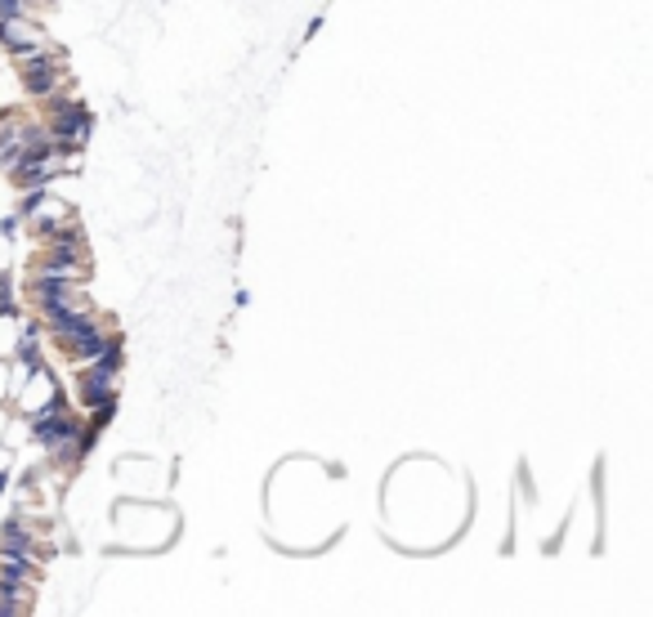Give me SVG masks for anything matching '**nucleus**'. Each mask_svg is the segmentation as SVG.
I'll return each mask as SVG.
<instances>
[{"instance_id": "1", "label": "nucleus", "mask_w": 653, "mask_h": 617, "mask_svg": "<svg viewBox=\"0 0 653 617\" xmlns=\"http://www.w3.org/2000/svg\"><path fill=\"white\" fill-rule=\"evenodd\" d=\"M117 368H121V354H117V349L103 354V358H94L90 368L81 372V403H90V408H107V403H113L117 385H121Z\"/></svg>"}, {"instance_id": "2", "label": "nucleus", "mask_w": 653, "mask_h": 617, "mask_svg": "<svg viewBox=\"0 0 653 617\" xmlns=\"http://www.w3.org/2000/svg\"><path fill=\"white\" fill-rule=\"evenodd\" d=\"M18 403H23V412H41L46 403H54L59 398V389H54V376L46 372V368H36V372H27V381L18 385Z\"/></svg>"}, {"instance_id": "3", "label": "nucleus", "mask_w": 653, "mask_h": 617, "mask_svg": "<svg viewBox=\"0 0 653 617\" xmlns=\"http://www.w3.org/2000/svg\"><path fill=\"white\" fill-rule=\"evenodd\" d=\"M54 134H59V143H63V149H81V143L90 139V117L81 113V107H67V113H63V121L54 126Z\"/></svg>"}, {"instance_id": "4", "label": "nucleus", "mask_w": 653, "mask_h": 617, "mask_svg": "<svg viewBox=\"0 0 653 617\" xmlns=\"http://www.w3.org/2000/svg\"><path fill=\"white\" fill-rule=\"evenodd\" d=\"M0 41H5L10 50H31V46H41V31H31L18 18H5V23H0Z\"/></svg>"}, {"instance_id": "5", "label": "nucleus", "mask_w": 653, "mask_h": 617, "mask_svg": "<svg viewBox=\"0 0 653 617\" xmlns=\"http://www.w3.org/2000/svg\"><path fill=\"white\" fill-rule=\"evenodd\" d=\"M18 345H23V326H18V318L0 309V358H18Z\"/></svg>"}, {"instance_id": "6", "label": "nucleus", "mask_w": 653, "mask_h": 617, "mask_svg": "<svg viewBox=\"0 0 653 617\" xmlns=\"http://www.w3.org/2000/svg\"><path fill=\"white\" fill-rule=\"evenodd\" d=\"M31 220L50 229V224H67L72 215H67V206H63V202H54V197H41V202H31Z\"/></svg>"}, {"instance_id": "7", "label": "nucleus", "mask_w": 653, "mask_h": 617, "mask_svg": "<svg viewBox=\"0 0 653 617\" xmlns=\"http://www.w3.org/2000/svg\"><path fill=\"white\" fill-rule=\"evenodd\" d=\"M10 465H14V457H10V452H0V479L10 475Z\"/></svg>"}, {"instance_id": "8", "label": "nucleus", "mask_w": 653, "mask_h": 617, "mask_svg": "<svg viewBox=\"0 0 653 617\" xmlns=\"http://www.w3.org/2000/svg\"><path fill=\"white\" fill-rule=\"evenodd\" d=\"M0 439H5V416H0Z\"/></svg>"}, {"instance_id": "9", "label": "nucleus", "mask_w": 653, "mask_h": 617, "mask_svg": "<svg viewBox=\"0 0 653 617\" xmlns=\"http://www.w3.org/2000/svg\"><path fill=\"white\" fill-rule=\"evenodd\" d=\"M0 305H5V282H0Z\"/></svg>"}]
</instances>
